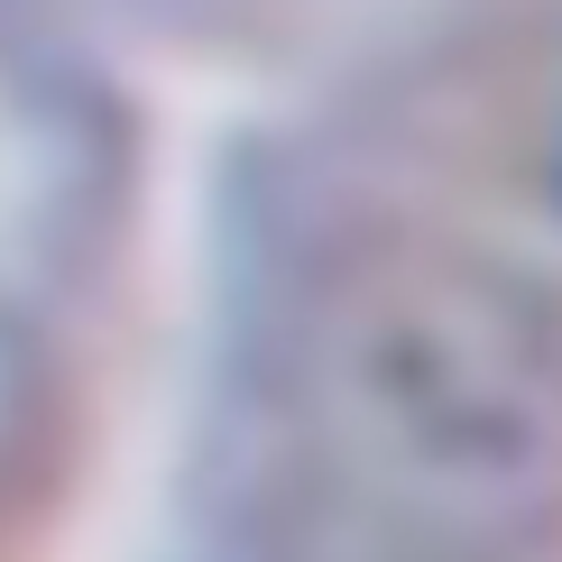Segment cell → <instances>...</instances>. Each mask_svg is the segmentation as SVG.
Listing matches in <instances>:
<instances>
[{
  "label": "cell",
  "instance_id": "6da1fadb",
  "mask_svg": "<svg viewBox=\"0 0 562 562\" xmlns=\"http://www.w3.org/2000/svg\"><path fill=\"white\" fill-rule=\"evenodd\" d=\"M240 434L286 562H562V268L442 203L304 231L249 304Z\"/></svg>",
  "mask_w": 562,
  "mask_h": 562
},
{
  "label": "cell",
  "instance_id": "7a4b0ae2",
  "mask_svg": "<svg viewBox=\"0 0 562 562\" xmlns=\"http://www.w3.org/2000/svg\"><path fill=\"white\" fill-rule=\"evenodd\" d=\"M442 213L562 268V10L498 37L442 102Z\"/></svg>",
  "mask_w": 562,
  "mask_h": 562
},
{
  "label": "cell",
  "instance_id": "3957f363",
  "mask_svg": "<svg viewBox=\"0 0 562 562\" xmlns=\"http://www.w3.org/2000/svg\"><path fill=\"white\" fill-rule=\"evenodd\" d=\"M249 562H286V553H268V544H249Z\"/></svg>",
  "mask_w": 562,
  "mask_h": 562
}]
</instances>
